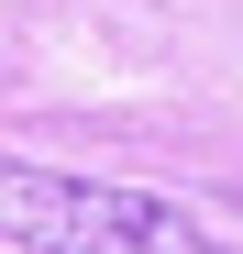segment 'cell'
Segmentation results:
<instances>
[{
    "instance_id": "6da1fadb",
    "label": "cell",
    "mask_w": 243,
    "mask_h": 254,
    "mask_svg": "<svg viewBox=\"0 0 243 254\" xmlns=\"http://www.w3.org/2000/svg\"><path fill=\"white\" fill-rule=\"evenodd\" d=\"M0 221H11L22 254H232V243L199 232L177 199L100 188V177H56V166H11Z\"/></svg>"
}]
</instances>
